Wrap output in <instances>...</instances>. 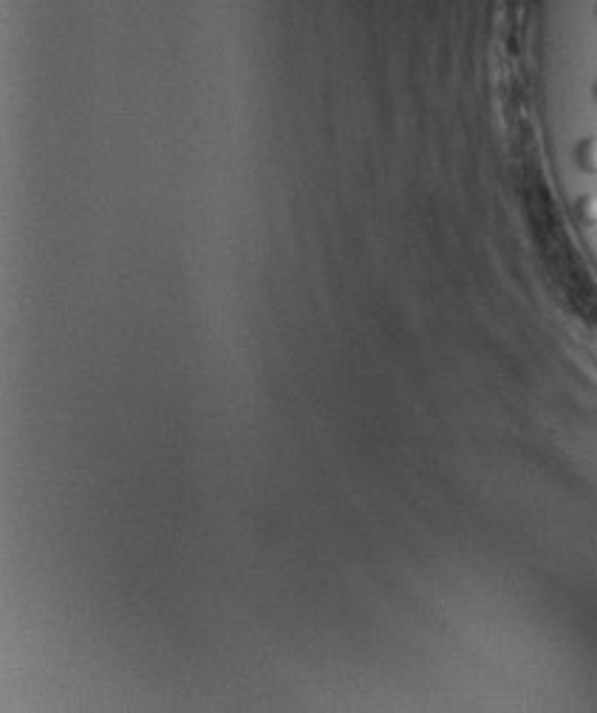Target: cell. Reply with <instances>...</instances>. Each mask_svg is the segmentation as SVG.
Here are the masks:
<instances>
[{
    "label": "cell",
    "instance_id": "6da1fadb",
    "mask_svg": "<svg viewBox=\"0 0 597 713\" xmlns=\"http://www.w3.org/2000/svg\"><path fill=\"white\" fill-rule=\"evenodd\" d=\"M575 165L581 167L583 173L597 176V136H586L578 142L575 148Z\"/></svg>",
    "mask_w": 597,
    "mask_h": 713
},
{
    "label": "cell",
    "instance_id": "7a4b0ae2",
    "mask_svg": "<svg viewBox=\"0 0 597 713\" xmlns=\"http://www.w3.org/2000/svg\"><path fill=\"white\" fill-rule=\"evenodd\" d=\"M575 216H578V221L586 224V227H597V196L586 193V196L575 201Z\"/></svg>",
    "mask_w": 597,
    "mask_h": 713
},
{
    "label": "cell",
    "instance_id": "3957f363",
    "mask_svg": "<svg viewBox=\"0 0 597 713\" xmlns=\"http://www.w3.org/2000/svg\"><path fill=\"white\" fill-rule=\"evenodd\" d=\"M592 97H595V102H597V80H595V85H592Z\"/></svg>",
    "mask_w": 597,
    "mask_h": 713
},
{
    "label": "cell",
    "instance_id": "277c9868",
    "mask_svg": "<svg viewBox=\"0 0 597 713\" xmlns=\"http://www.w3.org/2000/svg\"><path fill=\"white\" fill-rule=\"evenodd\" d=\"M595 20H597V0H595Z\"/></svg>",
    "mask_w": 597,
    "mask_h": 713
}]
</instances>
